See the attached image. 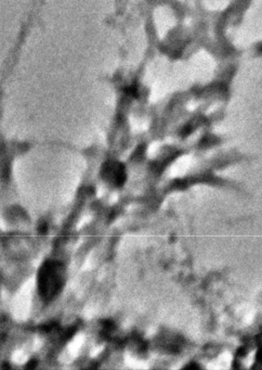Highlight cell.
Instances as JSON below:
<instances>
[{"instance_id": "6da1fadb", "label": "cell", "mask_w": 262, "mask_h": 370, "mask_svg": "<svg viewBox=\"0 0 262 370\" xmlns=\"http://www.w3.org/2000/svg\"><path fill=\"white\" fill-rule=\"evenodd\" d=\"M65 282V270L59 262H48L40 268L38 286L45 300H52L62 290Z\"/></svg>"}, {"instance_id": "7a4b0ae2", "label": "cell", "mask_w": 262, "mask_h": 370, "mask_svg": "<svg viewBox=\"0 0 262 370\" xmlns=\"http://www.w3.org/2000/svg\"><path fill=\"white\" fill-rule=\"evenodd\" d=\"M103 173L107 181H110L112 183L119 184V182H121L122 179H124V172L119 166H114V165L107 166L104 169Z\"/></svg>"}]
</instances>
